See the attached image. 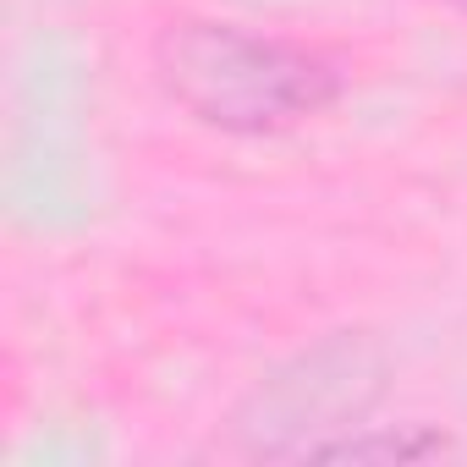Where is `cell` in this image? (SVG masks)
Wrapping results in <instances>:
<instances>
[{"label": "cell", "instance_id": "cell-1", "mask_svg": "<svg viewBox=\"0 0 467 467\" xmlns=\"http://www.w3.org/2000/svg\"><path fill=\"white\" fill-rule=\"evenodd\" d=\"M149 67L182 116L225 138H281L347 88L325 50L220 17H171L149 45Z\"/></svg>", "mask_w": 467, "mask_h": 467}, {"label": "cell", "instance_id": "cell-2", "mask_svg": "<svg viewBox=\"0 0 467 467\" xmlns=\"http://www.w3.org/2000/svg\"><path fill=\"white\" fill-rule=\"evenodd\" d=\"M385 396V352L363 330H336L319 347L281 363L237 407V440L265 462H308L325 440L363 423Z\"/></svg>", "mask_w": 467, "mask_h": 467}, {"label": "cell", "instance_id": "cell-4", "mask_svg": "<svg viewBox=\"0 0 467 467\" xmlns=\"http://www.w3.org/2000/svg\"><path fill=\"white\" fill-rule=\"evenodd\" d=\"M451 6H456V12H462V17H467V0H451Z\"/></svg>", "mask_w": 467, "mask_h": 467}, {"label": "cell", "instance_id": "cell-3", "mask_svg": "<svg viewBox=\"0 0 467 467\" xmlns=\"http://www.w3.org/2000/svg\"><path fill=\"white\" fill-rule=\"evenodd\" d=\"M451 456H462V440L440 423H396V429L358 423L325 440L308 462H451Z\"/></svg>", "mask_w": 467, "mask_h": 467}]
</instances>
